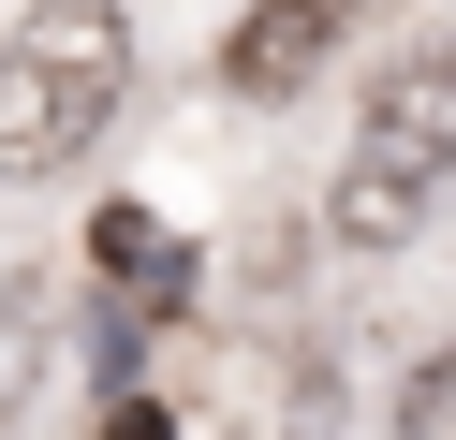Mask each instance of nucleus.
Here are the masks:
<instances>
[{
    "label": "nucleus",
    "instance_id": "obj_5",
    "mask_svg": "<svg viewBox=\"0 0 456 440\" xmlns=\"http://www.w3.org/2000/svg\"><path fill=\"white\" fill-rule=\"evenodd\" d=\"M30 338H45V308H30V293H15V279H0V411L30 396Z\"/></svg>",
    "mask_w": 456,
    "mask_h": 440
},
{
    "label": "nucleus",
    "instance_id": "obj_4",
    "mask_svg": "<svg viewBox=\"0 0 456 440\" xmlns=\"http://www.w3.org/2000/svg\"><path fill=\"white\" fill-rule=\"evenodd\" d=\"M103 264H118L133 293H177V250H162V220H133V205L103 220Z\"/></svg>",
    "mask_w": 456,
    "mask_h": 440
},
{
    "label": "nucleus",
    "instance_id": "obj_6",
    "mask_svg": "<svg viewBox=\"0 0 456 440\" xmlns=\"http://www.w3.org/2000/svg\"><path fill=\"white\" fill-rule=\"evenodd\" d=\"M397 426H427V440H442V426H456V352H442V367H427V381H412V396H397Z\"/></svg>",
    "mask_w": 456,
    "mask_h": 440
},
{
    "label": "nucleus",
    "instance_id": "obj_1",
    "mask_svg": "<svg viewBox=\"0 0 456 440\" xmlns=\"http://www.w3.org/2000/svg\"><path fill=\"white\" fill-rule=\"evenodd\" d=\"M118 103H133V15L118 0H30L0 29V176L15 191L74 176Z\"/></svg>",
    "mask_w": 456,
    "mask_h": 440
},
{
    "label": "nucleus",
    "instance_id": "obj_2",
    "mask_svg": "<svg viewBox=\"0 0 456 440\" xmlns=\"http://www.w3.org/2000/svg\"><path fill=\"white\" fill-rule=\"evenodd\" d=\"M456 205V44H412L383 88L354 103L338 147V250H397Z\"/></svg>",
    "mask_w": 456,
    "mask_h": 440
},
{
    "label": "nucleus",
    "instance_id": "obj_3",
    "mask_svg": "<svg viewBox=\"0 0 456 440\" xmlns=\"http://www.w3.org/2000/svg\"><path fill=\"white\" fill-rule=\"evenodd\" d=\"M354 15L368 0H250V15L221 29V88H236V103H295V88L354 44Z\"/></svg>",
    "mask_w": 456,
    "mask_h": 440
}]
</instances>
